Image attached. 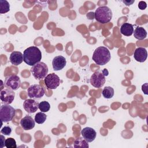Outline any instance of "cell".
<instances>
[{
	"label": "cell",
	"instance_id": "cell-1",
	"mask_svg": "<svg viewBox=\"0 0 148 148\" xmlns=\"http://www.w3.org/2000/svg\"><path fill=\"white\" fill-rule=\"evenodd\" d=\"M24 62L29 66H34L40 62L42 53L36 46H31L26 49L23 53Z\"/></svg>",
	"mask_w": 148,
	"mask_h": 148
},
{
	"label": "cell",
	"instance_id": "cell-2",
	"mask_svg": "<svg viewBox=\"0 0 148 148\" xmlns=\"http://www.w3.org/2000/svg\"><path fill=\"white\" fill-rule=\"evenodd\" d=\"M111 58L109 49L104 46L97 47L94 51L92 59L98 65H103L107 64Z\"/></svg>",
	"mask_w": 148,
	"mask_h": 148
},
{
	"label": "cell",
	"instance_id": "cell-3",
	"mask_svg": "<svg viewBox=\"0 0 148 148\" xmlns=\"http://www.w3.org/2000/svg\"><path fill=\"white\" fill-rule=\"evenodd\" d=\"M94 14L95 20L102 24H106L110 21L113 15L111 9L106 6L98 8Z\"/></svg>",
	"mask_w": 148,
	"mask_h": 148
},
{
	"label": "cell",
	"instance_id": "cell-4",
	"mask_svg": "<svg viewBox=\"0 0 148 148\" xmlns=\"http://www.w3.org/2000/svg\"><path fill=\"white\" fill-rule=\"evenodd\" d=\"M48 71V66L43 62H39L36 64L31 68V72L36 80H42L45 79L47 76Z\"/></svg>",
	"mask_w": 148,
	"mask_h": 148
},
{
	"label": "cell",
	"instance_id": "cell-5",
	"mask_svg": "<svg viewBox=\"0 0 148 148\" xmlns=\"http://www.w3.org/2000/svg\"><path fill=\"white\" fill-rule=\"evenodd\" d=\"M16 114V110L9 104L2 105L0 108V119L1 121L8 123L11 121Z\"/></svg>",
	"mask_w": 148,
	"mask_h": 148
},
{
	"label": "cell",
	"instance_id": "cell-6",
	"mask_svg": "<svg viewBox=\"0 0 148 148\" xmlns=\"http://www.w3.org/2000/svg\"><path fill=\"white\" fill-rule=\"evenodd\" d=\"M4 85L6 87L12 90H17L21 86V81L20 77L16 75H10L5 77Z\"/></svg>",
	"mask_w": 148,
	"mask_h": 148
},
{
	"label": "cell",
	"instance_id": "cell-7",
	"mask_svg": "<svg viewBox=\"0 0 148 148\" xmlns=\"http://www.w3.org/2000/svg\"><path fill=\"white\" fill-rule=\"evenodd\" d=\"M28 95L31 98H40L45 92V90L43 87L39 84H32L27 89Z\"/></svg>",
	"mask_w": 148,
	"mask_h": 148
},
{
	"label": "cell",
	"instance_id": "cell-8",
	"mask_svg": "<svg viewBox=\"0 0 148 148\" xmlns=\"http://www.w3.org/2000/svg\"><path fill=\"white\" fill-rule=\"evenodd\" d=\"M45 84L46 87L50 90L57 88L60 84V79L54 73L48 74L44 79Z\"/></svg>",
	"mask_w": 148,
	"mask_h": 148
},
{
	"label": "cell",
	"instance_id": "cell-9",
	"mask_svg": "<svg viewBox=\"0 0 148 148\" xmlns=\"http://www.w3.org/2000/svg\"><path fill=\"white\" fill-rule=\"evenodd\" d=\"M90 81L93 87L95 88H101L104 85L106 79L105 76L102 73L96 71L91 75Z\"/></svg>",
	"mask_w": 148,
	"mask_h": 148
},
{
	"label": "cell",
	"instance_id": "cell-10",
	"mask_svg": "<svg viewBox=\"0 0 148 148\" xmlns=\"http://www.w3.org/2000/svg\"><path fill=\"white\" fill-rule=\"evenodd\" d=\"M15 93L13 90L6 88L2 90L0 94V98L2 102L6 104H10L14 99Z\"/></svg>",
	"mask_w": 148,
	"mask_h": 148
},
{
	"label": "cell",
	"instance_id": "cell-11",
	"mask_svg": "<svg viewBox=\"0 0 148 148\" xmlns=\"http://www.w3.org/2000/svg\"><path fill=\"white\" fill-rule=\"evenodd\" d=\"M23 108L28 113H33L39 109V103L33 99H27L23 103Z\"/></svg>",
	"mask_w": 148,
	"mask_h": 148
},
{
	"label": "cell",
	"instance_id": "cell-12",
	"mask_svg": "<svg viewBox=\"0 0 148 148\" xmlns=\"http://www.w3.org/2000/svg\"><path fill=\"white\" fill-rule=\"evenodd\" d=\"M83 138L88 142H92L96 138L97 132L94 129L91 127H85L81 131Z\"/></svg>",
	"mask_w": 148,
	"mask_h": 148
},
{
	"label": "cell",
	"instance_id": "cell-13",
	"mask_svg": "<svg viewBox=\"0 0 148 148\" xmlns=\"http://www.w3.org/2000/svg\"><path fill=\"white\" fill-rule=\"evenodd\" d=\"M66 61L65 57L62 56H58L55 57L52 61L53 68L54 71H60L63 69L66 65Z\"/></svg>",
	"mask_w": 148,
	"mask_h": 148
},
{
	"label": "cell",
	"instance_id": "cell-14",
	"mask_svg": "<svg viewBox=\"0 0 148 148\" xmlns=\"http://www.w3.org/2000/svg\"><path fill=\"white\" fill-rule=\"evenodd\" d=\"M35 120L29 115H26L20 120V125L24 130H31L35 127Z\"/></svg>",
	"mask_w": 148,
	"mask_h": 148
},
{
	"label": "cell",
	"instance_id": "cell-15",
	"mask_svg": "<svg viewBox=\"0 0 148 148\" xmlns=\"http://www.w3.org/2000/svg\"><path fill=\"white\" fill-rule=\"evenodd\" d=\"M134 57L135 60L138 62H145L147 57V53L146 49L141 47L136 49L134 53Z\"/></svg>",
	"mask_w": 148,
	"mask_h": 148
},
{
	"label": "cell",
	"instance_id": "cell-16",
	"mask_svg": "<svg viewBox=\"0 0 148 148\" xmlns=\"http://www.w3.org/2000/svg\"><path fill=\"white\" fill-rule=\"evenodd\" d=\"M10 62L12 65L17 66L21 64L24 61L23 54L20 51H13L9 57Z\"/></svg>",
	"mask_w": 148,
	"mask_h": 148
},
{
	"label": "cell",
	"instance_id": "cell-17",
	"mask_svg": "<svg viewBox=\"0 0 148 148\" xmlns=\"http://www.w3.org/2000/svg\"><path fill=\"white\" fill-rule=\"evenodd\" d=\"M134 31V30L133 25L128 23H125L123 24L120 27V32L121 33V34L127 36H130L132 35Z\"/></svg>",
	"mask_w": 148,
	"mask_h": 148
},
{
	"label": "cell",
	"instance_id": "cell-18",
	"mask_svg": "<svg viewBox=\"0 0 148 148\" xmlns=\"http://www.w3.org/2000/svg\"><path fill=\"white\" fill-rule=\"evenodd\" d=\"M134 37L138 40H143L146 38L147 32L145 29L142 27H138L134 31Z\"/></svg>",
	"mask_w": 148,
	"mask_h": 148
},
{
	"label": "cell",
	"instance_id": "cell-19",
	"mask_svg": "<svg viewBox=\"0 0 148 148\" xmlns=\"http://www.w3.org/2000/svg\"><path fill=\"white\" fill-rule=\"evenodd\" d=\"M73 146L75 147L88 148L89 147L88 142L82 137H79L75 140Z\"/></svg>",
	"mask_w": 148,
	"mask_h": 148
},
{
	"label": "cell",
	"instance_id": "cell-20",
	"mask_svg": "<svg viewBox=\"0 0 148 148\" xmlns=\"http://www.w3.org/2000/svg\"><path fill=\"white\" fill-rule=\"evenodd\" d=\"M114 91L113 88L109 86H106L104 87L102 92V94L103 97L106 99L112 98L114 95Z\"/></svg>",
	"mask_w": 148,
	"mask_h": 148
},
{
	"label": "cell",
	"instance_id": "cell-21",
	"mask_svg": "<svg viewBox=\"0 0 148 148\" xmlns=\"http://www.w3.org/2000/svg\"><path fill=\"white\" fill-rule=\"evenodd\" d=\"M47 118V116L46 114L44 113V112H38L36 114L35 116V121L38 124H42L43 123Z\"/></svg>",
	"mask_w": 148,
	"mask_h": 148
},
{
	"label": "cell",
	"instance_id": "cell-22",
	"mask_svg": "<svg viewBox=\"0 0 148 148\" xmlns=\"http://www.w3.org/2000/svg\"><path fill=\"white\" fill-rule=\"evenodd\" d=\"M1 4V9H0V13L3 14L7 13L10 10V5L9 2L6 0H1L0 1Z\"/></svg>",
	"mask_w": 148,
	"mask_h": 148
},
{
	"label": "cell",
	"instance_id": "cell-23",
	"mask_svg": "<svg viewBox=\"0 0 148 148\" xmlns=\"http://www.w3.org/2000/svg\"><path fill=\"white\" fill-rule=\"evenodd\" d=\"M39 109L42 112H47L50 109V105L47 101H42L39 103Z\"/></svg>",
	"mask_w": 148,
	"mask_h": 148
},
{
	"label": "cell",
	"instance_id": "cell-24",
	"mask_svg": "<svg viewBox=\"0 0 148 148\" xmlns=\"http://www.w3.org/2000/svg\"><path fill=\"white\" fill-rule=\"evenodd\" d=\"M5 146L7 148H16V142L13 138H9L5 139Z\"/></svg>",
	"mask_w": 148,
	"mask_h": 148
},
{
	"label": "cell",
	"instance_id": "cell-25",
	"mask_svg": "<svg viewBox=\"0 0 148 148\" xmlns=\"http://www.w3.org/2000/svg\"><path fill=\"white\" fill-rule=\"evenodd\" d=\"M1 132L5 135H9L12 132V128L8 125L5 126L2 128Z\"/></svg>",
	"mask_w": 148,
	"mask_h": 148
},
{
	"label": "cell",
	"instance_id": "cell-26",
	"mask_svg": "<svg viewBox=\"0 0 148 148\" xmlns=\"http://www.w3.org/2000/svg\"><path fill=\"white\" fill-rule=\"evenodd\" d=\"M147 4L145 1H140L138 3V8L140 10H144L146 8Z\"/></svg>",
	"mask_w": 148,
	"mask_h": 148
},
{
	"label": "cell",
	"instance_id": "cell-27",
	"mask_svg": "<svg viewBox=\"0 0 148 148\" xmlns=\"http://www.w3.org/2000/svg\"><path fill=\"white\" fill-rule=\"evenodd\" d=\"M1 148H2L3 147L5 146V137L1 135Z\"/></svg>",
	"mask_w": 148,
	"mask_h": 148
},
{
	"label": "cell",
	"instance_id": "cell-28",
	"mask_svg": "<svg viewBox=\"0 0 148 148\" xmlns=\"http://www.w3.org/2000/svg\"><path fill=\"white\" fill-rule=\"evenodd\" d=\"M87 17L90 20H93L95 17V14L93 12H89L87 14Z\"/></svg>",
	"mask_w": 148,
	"mask_h": 148
},
{
	"label": "cell",
	"instance_id": "cell-29",
	"mask_svg": "<svg viewBox=\"0 0 148 148\" xmlns=\"http://www.w3.org/2000/svg\"><path fill=\"white\" fill-rule=\"evenodd\" d=\"M134 0H123V2L124 3H125V5H126L127 6H130L131 5H132L134 2Z\"/></svg>",
	"mask_w": 148,
	"mask_h": 148
},
{
	"label": "cell",
	"instance_id": "cell-30",
	"mask_svg": "<svg viewBox=\"0 0 148 148\" xmlns=\"http://www.w3.org/2000/svg\"><path fill=\"white\" fill-rule=\"evenodd\" d=\"M102 73H103V75L105 76L108 75V70H107L106 69H104L102 71Z\"/></svg>",
	"mask_w": 148,
	"mask_h": 148
}]
</instances>
